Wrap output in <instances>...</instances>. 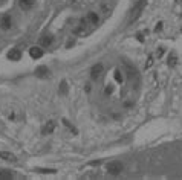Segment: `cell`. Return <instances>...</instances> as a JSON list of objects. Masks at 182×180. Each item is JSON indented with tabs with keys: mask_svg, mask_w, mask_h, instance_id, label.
I'll use <instances>...</instances> for the list:
<instances>
[{
	"mask_svg": "<svg viewBox=\"0 0 182 180\" xmlns=\"http://www.w3.org/2000/svg\"><path fill=\"white\" fill-rule=\"evenodd\" d=\"M18 3L21 9H31L35 3V0H18Z\"/></svg>",
	"mask_w": 182,
	"mask_h": 180,
	"instance_id": "5",
	"label": "cell"
},
{
	"mask_svg": "<svg viewBox=\"0 0 182 180\" xmlns=\"http://www.w3.org/2000/svg\"><path fill=\"white\" fill-rule=\"evenodd\" d=\"M101 73H103V64H95L92 67V70H90V76H92V79H97Z\"/></svg>",
	"mask_w": 182,
	"mask_h": 180,
	"instance_id": "2",
	"label": "cell"
},
{
	"mask_svg": "<svg viewBox=\"0 0 182 180\" xmlns=\"http://www.w3.org/2000/svg\"><path fill=\"white\" fill-rule=\"evenodd\" d=\"M38 172H43V174H54L55 169H38Z\"/></svg>",
	"mask_w": 182,
	"mask_h": 180,
	"instance_id": "15",
	"label": "cell"
},
{
	"mask_svg": "<svg viewBox=\"0 0 182 180\" xmlns=\"http://www.w3.org/2000/svg\"><path fill=\"white\" fill-rule=\"evenodd\" d=\"M110 92H112V88L107 87V88H106V95H110Z\"/></svg>",
	"mask_w": 182,
	"mask_h": 180,
	"instance_id": "16",
	"label": "cell"
},
{
	"mask_svg": "<svg viewBox=\"0 0 182 180\" xmlns=\"http://www.w3.org/2000/svg\"><path fill=\"white\" fill-rule=\"evenodd\" d=\"M35 75H37L38 78H46V76L49 75V69H46L44 66H40V67H37Z\"/></svg>",
	"mask_w": 182,
	"mask_h": 180,
	"instance_id": "4",
	"label": "cell"
},
{
	"mask_svg": "<svg viewBox=\"0 0 182 180\" xmlns=\"http://www.w3.org/2000/svg\"><path fill=\"white\" fill-rule=\"evenodd\" d=\"M123 169H124V165H123L121 162H118V160L110 162L109 166H107V171H109L112 175H120V174L123 172Z\"/></svg>",
	"mask_w": 182,
	"mask_h": 180,
	"instance_id": "1",
	"label": "cell"
},
{
	"mask_svg": "<svg viewBox=\"0 0 182 180\" xmlns=\"http://www.w3.org/2000/svg\"><path fill=\"white\" fill-rule=\"evenodd\" d=\"M0 159H5V160H8V162H15L17 157L12 156V154L8 153V151H0Z\"/></svg>",
	"mask_w": 182,
	"mask_h": 180,
	"instance_id": "7",
	"label": "cell"
},
{
	"mask_svg": "<svg viewBox=\"0 0 182 180\" xmlns=\"http://www.w3.org/2000/svg\"><path fill=\"white\" fill-rule=\"evenodd\" d=\"M20 57H21V52L17 51V49H12V51L8 52V58L9 60H20Z\"/></svg>",
	"mask_w": 182,
	"mask_h": 180,
	"instance_id": "11",
	"label": "cell"
},
{
	"mask_svg": "<svg viewBox=\"0 0 182 180\" xmlns=\"http://www.w3.org/2000/svg\"><path fill=\"white\" fill-rule=\"evenodd\" d=\"M29 55H31L34 60H37V58H40V57L43 55V51H41L40 48H31V49H29Z\"/></svg>",
	"mask_w": 182,
	"mask_h": 180,
	"instance_id": "8",
	"label": "cell"
},
{
	"mask_svg": "<svg viewBox=\"0 0 182 180\" xmlns=\"http://www.w3.org/2000/svg\"><path fill=\"white\" fill-rule=\"evenodd\" d=\"M12 177H14V174L11 171H6V169L0 171V180H11Z\"/></svg>",
	"mask_w": 182,
	"mask_h": 180,
	"instance_id": "10",
	"label": "cell"
},
{
	"mask_svg": "<svg viewBox=\"0 0 182 180\" xmlns=\"http://www.w3.org/2000/svg\"><path fill=\"white\" fill-rule=\"evenodd\" d=\"M115 79H117L118 82H123V76H121V72H120L118 69L115 70Z\"/></svg>",
	"mask_w": 182,
	"mask_h": 180,
	"instance_id": "14",
	"label": "cell"
},
{
	"mask_svg": "<svg viewBox=\"0 0 182 180\" xmlns=\"http://www.w3.org/2000/svg\"><path fill=\"white\" fill-rule=\"evenodd\" d=\"M52 43H54V37H51V35H43L38 41V44H41L43 48H49Z\"/></svg>",
	"mask_w": 182,
	"mask_h": 180,
	"instance_id": "3",
	"label": "cell"
},
{
	"mask_svg": "<svg viewBox=\"0 0 182 180\" xmlns=\"http://www.w3.org/2000/svg\"><path fill=\"white\" fill-rule=\"evenodd\" d=\"M54 128H55V122H54V121L48 122L46 125L43 127V134H48V133H52V131H54Z\"/></svg>",
	"mask_w": 182,
	"mask_h": 180,
	"instance_id": "9",
	"label": "cell"
},
{
	"mask_svg": "<svg viewBox=\"0 0 182 180\" xmlns=\"http://www.w3.org/2000/svg\"><path fill=\"white\" fill-rule=\"evenodd\" d=\"M60 92H61L63 95H66V93H67V82H66V81H61V85H60Z\"/></svg>",
	"mask_w": 182,
	"mask_h": 180,
	"instance_id": "13",
	"label": "cell"
},
{
	"mask_svg": "<svg viewBox=\"0 0 182 180\" xmlns=\"http://www.w3.org/2000/svg\"><path fill=\"white\" fill-rule=\"evenodd\" d=\"M87 20L90 21V23H92V25H97L98 23V15L95 14V12H89V15H87Z\"/></svg>",
	"mask_w": 182,
	"mask_h": 180,
	"instance_id": "12",
	"label": "cell"
},
{
	"mask_svg": "<svg viewBox=\"0 0 182 180\" xmlns=\"http://www.w3.org/2000/svg\"><path fill=\"white\" fill-rule=\"evenodd\" d=\"M0 25H2V28H3V29H9V28H11V25H12V18H11L9 15H5L2 20H0Z\"/></svg>",
	"mask_w": 182,
	"mask_h": 180,
	"instance_id": "6",
	"label": "cell"
}]
</instances>
